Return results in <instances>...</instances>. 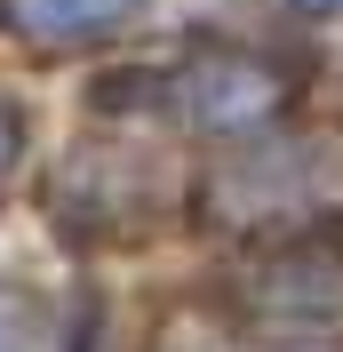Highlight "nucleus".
<instances>
[{"mask_svg":"<svg viewBox=\"0 0 343 352\" xmlns=\"http://www.w3.org/2000/svg\"><path fill=\"white\" fill-rule=\"evenodd\" d=\"M272 104H279V88L256 56H200L192 65V112L208 129H239V120H256Z\"/></svg>","mask_w":343,"mask_h":352,"instance_id":"f257e3e1","label":"nucleus"},{"mask_svg":"<svg viewBox=\"0 0 343 352\" xmlns=\"http://www.w3.org/2000/svg\"><path fill=\"white\" fill-rule=\"evenodd\" d=\"M256 296H263V312H303V320L343 312V256H327V248H287V256L263 264Z\"/></svg>","mask_w":343,"mask_h":352,"instance_id":"f03ea898","label":"nucleus"},{"mask_svg":"<svg viewBox=\"0 0 343 352\" xmlns=\"http://www.w3.org/2000/svg\"><path fill=\"white\" fill-rule=\"evenodd\" d=\"M8 16L32 32V41H104V32H120V24L136 16V0H8Z\"/></svg>","mask_w":343,"mask_h":352,"instance_id":"7ed1b4c3","label":"nucleus"},{"mask_svg":"<svg viewBox=\"0 0 343 352\" xmlns=\"http://www.w3.org/2000/svg\"><path fill=\"white\" fill-rule=\"evenodd\" d=\"M8 160H16V112L0 104V168H8Z\"/></svg>","mask_w":343,"mask_h":352,"instance_id":"20e7f679","label":"nucleus"},{"mask_svg":"<svg viewBox=\"0 0 343 352\" xmlns=\"http://www.w3.org/2000/svg\"><path fill=\"white\" fill-rule=\"evenodd\" d=\"M303 8H335V0H303Z\"/></svg>","mask_w":343,"mask_h":352,"instance_id":"39448f33","label":"nucleus"}]
</instances>
